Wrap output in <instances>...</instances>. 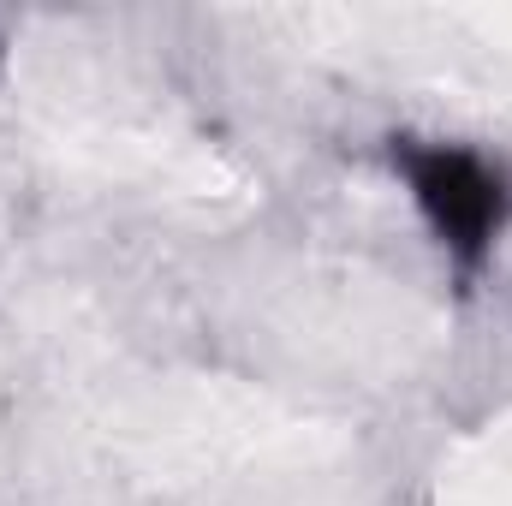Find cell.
Listing matches in <instances>:
<instances>
[{
    "instance_id": "277c9868",
    "label": "cell",
    "mask_w": 512,
    "mask_h": 506,
    "mask_svg": "<svg viewBox=\"0 0 512 506\" xmlns=\"http://www.w3.org/2000/svg\"><path fill=\"white\" fill-rule=\"evenodd\" d=\"M274 340L334 376L405 381L447 346V316L405 280L370 262H298L262 292Z\"/></svg>"
},
{
    "instance_id": "6da1fadb",
    "label": "cell",
    "mask_w": 512,
    "mask_h": 506,
    "mask_svg": "<svg viewBox=\"0 0 512 506\" xmlns=\"http://www.w3.org/2000/svg\"><path fill=\"white\" fill-rule=\"evenodd\" d=\"M30 137L72 173L149 191L173 209L227 215L251 203L245 167L197 126L120 42L72 18H30L6 54Z\"/></svg>"
},
{
    "instance_id": "3957f363",
    "label": "cell",
    "mask_w": 512,
    "mask_h": 506,
    "mask_svg": "<svg viewBox=\"0 0 512 506\" xmlns=\"http://www.w3.org/2000/svg\"><path fill=\"white\" fill-rule=\"evenodd\" d=\"M256 42L370 84L435 90L459 102H512V6L429 0H292L245 6Z\"/></svg>"
},
{
    "instance_id": "7a4b0ae2",
    "label": "cell",
    "mask_w": 512,
    "mask_h": 506,
    "mask_svg": "<svg viewBox=\"0 0 512 506\" xmlns=\"http://www.w3.org/2000/svg\"><path fill=\"white\" fill-rule=\"evenodd\" d=\"M90 429L149 477H322L346 459L340 423L215 376L114 370L84 387Z\"/></svg>"
},
{
    "instance_id": "5b68a950",
    "label": "cell",
    "mask_w": 512,
    "mask_h": 506,
    "mask_svg": "<svg viewBox=\"0 0 512 506\" xmlns=\"http://www.w3.org/2000/svg\"><path fill=\"white\" fill-rule=\"evenodd\" d=\"M435 506H512V405L447 453Z\"/></svg>"
}]
</instances>
